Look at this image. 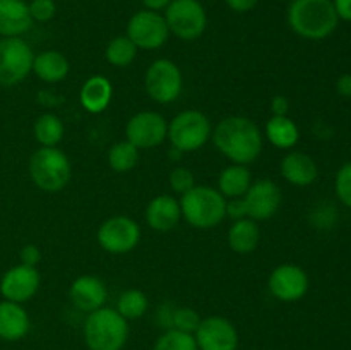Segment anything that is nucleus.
Listing matches in <instances>:
<instances>
[{
  "label": "nucleus",
  "instance_id": "3",
  "mask_svg": "<svg viewBox=\"0 0 351 350\" xmlns=\"http://www.w3.org/2000/svg\"><path fill=\"white\" fill-rule=\"evenodd\" d=\"M84 342L89 350H122L129 340V321L113 307H99L84 319Z\"/></svg>",
  "mask_w": 351,
  "mask_h": 350
},
{
  "label": "nucleus",
  "instance_id": "5",
  "mask_svg": "<svg viewBox=\"0 0 351 350\" xmlns=\"http://www.w3.org/2000/svg\"><path fill=\"white\" fill-rule=\"evenodd\" d=\"M29 175L33 184L45 192H60L72 177V165L67 154L55 148L36 150L29 160Z\"/></svg>",
  "mask_w": 351,
  "mask_h": 350
},
{
  "label": "nucleus",
  "instance_id": "41",
  "mask_svg": "<svg viewBox=\"0 0 351 350\" xmlns=\"http://www.w3.org/2000/svg\"><path fill=\"white\" fill-rule=\"evenodd\" d=\"M332 5L339 19L351 23V0H332Z\"/></svg>",
  "mask_w": 351,
  "mask_h": 350
},
{
  "label": "nucleus",
  "instance_id": "9",
  "mask_svg": "<svg viewBox=\"0 0 351 350\" xmlns=\"http://www.w3.org/2000/svg\"><path fill=\"white\" fill-rule=\"evenodd\" d=\"M144 88L156 103H171L180 96L184 88V75L180 67L170 58H158L147 67L144 75Z\"/></svg>",
  "mask_w": 351,
  "mask_h": 350
},
{
  "label": "nucleus",
  "instance_id": "19",
  "mask_svg": "<svg viewBox=\"0 0 351 350\" xmlns=\"http://www.w3.org/2000/svg\"><path fill=\"white\" fill-rule=\"evenodd\" d=\"M33 23L29 5L24 0H0V36H23Z\"/></svg>",
  "mask_w": 351,
  "mask_h": 350
},
{
  "label": "nucleus",
  "instance_id": "21",
  "mask_svg": "<svg viewBox=\"0 0 351 350\" xmlns=\"http://www.w3.org/2000/svg\"><path fill=\"white\" fill-rule=\"evenodd\" d=\"M113 98V86L105 75L95 74L84 81L79 91V103L86 112L98 115L108 108Z\"/></svg>",
  "mask_w": 351,
  "mask_h": 350
},
{
  "label": "nucleus",
  "instance_id": "31",
  "mask_svg": "<svg viewBox=\"0 0 351 350\" xmlns=\"http://www.w3.org/2000/svg\"><path fill=\"white\" fill-rule=\"evenodd\" d=\"M153 350H199L194 335L178 331V329H165L154 342Z\"/></svg>",
  "mask_w": 351,
  "mask_h": 350
},
{
  "label": "nucleus",
  "instance_id": "15",
  "mask_svg": "<svg viewBox=\"0 0 351 350\" xmlns=\"http://www.w3.org/2000/svg\"><path fill=\"white\" fill-rule=\"evenodd\" d=\"M281 199H283V194L276 182L269 180V178L252 182L249 191L243 196L247 216L257 223L266 222L276 215L281 206Z\"/></svg>",
  "mask_w": 351,
  "mask_h": 350
},
{
  "label": "nucleus",
  "instance_id": "26",
  "mask_svg": "<svg viewBox=\"0 0 351 350\" xmlns=\"http://www.w3.org/2000/svg\"><path fill=\"white\" fill-rule=\"evenodd\" d=\"M266 137L278 150H291L297 146L300 139L298 126L288 115L276 117L273 115L266 124Z\"/></svg>",
  "mask_w": 351,
  "mask_h": 350
},
{
  "label": "nucleus",
  "instance_id": "4",
  "mask_svg": "<svg viewBox=\"0 0 351 350\" xmlns=\"http://www.w3.org/2000/svg\"><path fill=\"white\" fill-rule=\"evenodd\" d=\"M182 220L199 230H209L226 218V199L211 185H194L182 194Z\"/></svg>",
  "mask_w": 351,
  "mask_h": 350
},
{
  "label": "nucleus",
  "instance_id": "7",
  "mask_svg": "<svg viewBox=\"0 0 351 350\" xmlns=\"http://www.w3.org/2000/svg\"><path fill=\"white\" fill-rule=\"evenodd\" d=\"M165 21L170 34L184 41L197 40L208 27V14L199 0H171L165 9Z\"/></svg>",
  "mask_w": 351,
  "mask_h": 350
},
{
  "label": "nucleus",
  "instance_id": "11",
  "mask_svg": "<svg viewBox=\"0 0 351 350\" xmlns=\"http://www.w3.org/2000/svg\"><path fill=\"white\" fill-rule=\"evenodd\" d=\"M127 38L137 50H158L170 38V30L165 16L153 10H139L127 23Z\"/></svg>",
  "mask_w": 351,
  "mask_h": 350
},
{
  "label": "nucleus",
  "instance_id": "17",
  "mask_svg": "<svg viewBox=\"0 0 351 350\" xmlns=\"http://www.w3.org/2000/svg\"><path fill=\"white\" fill-rule=\"evenodd\" d=\"M106 295H108V292H106L103 280L98 277H93V275L77 277L69 288V297H71L72 305L77 311L86 312V314L103 307L106 302Z\"/></svg>",
  "mask_w": 351,
  "mask_h": 350
},
{
  "label": "nucleus",
  "instance_id": "13",
  "mask_svg": "<svg viewBox=\"0 0 351 350\" xmlns=\"http://www.w3.org/2000/svg\"><path fill=\"white\" fill-rule=\"evenodd\" d=\"M267 287L280 302H297L308 292V275L298 264H280L271 271Z\"/></svg>",
  "mask_w": 351,
  "mask_h": 350
},
{
  "label": "nucleus",
  "instance_id": "39",
  "mask_svg": "<svg viewBox=\"0 0 351 350\" xmlns=\"http://www.w3.org/2000/svg\"><path fill=\"white\" fill-rule=\"evenodd\" d=\"M225 3L233 10V12L245 14L250 12L252 9H256L259 0H225Z\"/></svg>",
  "mask_w": 351,
  "mask_h": 350
},
{
  "label": "nucleus",
  "instance_id": "30",
  "mask_svg": "<svg viewBox=\"0 0 351 350\" xmlns=\"http://www.w3.org/2000/svg\"><path fill=\"white\" fill-rule=\"evenodd\" d=\"M106 60L113 67H129L137 57V47L127 36H115L106 45Z\"/></svg>",
  "mask_w": 351,
  "mask_h": 350
},
{
  "label": "nucleus",
  "instance_id": "37",
  "mask_svg": "<svg viewBox=\"0 0 351 350\" xmlns=\"http://www.w3.org/2000/svg\"><path fill=\"white\" fill-rule=\"evenodd\" d=\"M19 257H21V264L36 268V264L40 263L41 259V250L38 249V246H34V244H27V246H24L23 249H21Z\"/></svg>",
  "mask_w": 351,
  "mask_h": 350
},
{
  "label": "nucleus",
  "instance_id": "43",
  "mask_svg": "<svg viewBox=\"0 0 351 350\" xmlns=\"http://www.w3.org/2000/svg\"><path fill=\"white\" fill-rule=\"evenodd\" d=\"M146 10H153V12H161L167 9L171 3V0H141Z\"/></svg>",
  "mask_w": 351,
  "mask_h": 350
},
{
  "label": "nucleus",
  "instance_id": "8",
  "mask_svg": "<svg viewBox=\"0 0 351 350\" xmlns=\"http://www.w3.org/2000/svg\"><path fill=\"white\" fill-rule=\"evenodd\" d=\"M34 54L21 36L0 40V86H16L33 72Z\"/></svg>",
  "mask_w": 351,
  "mask_h": 350
},
{
  "label": "nucleus",
  "instance_id": "38",
  "mask_svg": "<svg viewBox=\"0 0 351 350\" xmlns=\"http://www.w3.org/2000/svg\"><path fill=\"white\" fill-rule=\"evenodd\" d=\"M173 311H175V307L173 309L168 307V304L161 305V307L158 309L156 321L161 328H165V329L173 328Z\"/></svg>",
  "mask_w": 351,
  "mask_h": 350
},
{
  "label": "nucleus",
  "instance_id": "20",
  "mask_svg": "<svg viewBox=\"0 0 351 350\" xmlns=\"http://www.w3.org/2000/svg\"><path fill=\"white\" fill-rule=\"evenodd\" d=\"M280 172L287 182L291 185H298V187H307L312 182H315L319 175V168L312 156L302 151H290L285 154L281 160Z\"/></svg>",
  "mask_w": 351,
  "mask_h": 350
},
{
  "label": "nucleus",
  "instance_id": "29",
  "mask_svg": "<svg viewBox=\"0 0 351 350\" xmlns=\"http://www.w3.org/2000/svg\"><path fill=\"white\" fill-rule=\"evenodd\" d=\"M147 307H149L147 295L137 288H129V290L120 294L115 309L122 318H125L127 321H132V319L143 318L147 312Z\"/></svg>",
  "mask_w": 351,
  "mask_h": 350
},
{
  "label": "nucleus",
  "instance_id": "24",
  "mask_svg": "<svg viewBox=\"0 0 351 350\" xmlns=\"http://www.w3.org/2000/svg\"><path fill=\"white\" fill-rule=\"evenodd\" d=\"M252 184V175L247 165L230 163L218 177V191L225 199L243 198Z\"/></svg>",
  "mask_w": 351,
  "mask_h": 350
},
{
  "label": "nucleus",
  "instance_id": "22",
  "mask_svg": "<svg viewBox=\"0 0 351 350\" xmlns=\"http://www.w3.org/2000/svg\"><path fill=\"white\" fill-rule=\"evenodd\" d=\"M31 328L26 309L17 302H0V338L5 342H17L27 335Z\"/></svg>",
  "mask_w": 351,
  "mask_h": 350
},
{
  "label": "nucleus",
  "instance_id": "40",
  "mask_svg": "<svg viewBox=\"0 0 351 350\" xmlns=\"http://www.w3.org/2000/svg\"><path fill=\"white\" fill-rule=\"evenodd\" d=\"M288 110H290V102H288V98H285L283 95L273 96V100H271V112H273V115H288Z\"/></svg>",
  "mask_w": 351,
  "mask_h": 350
},
{
  "label": "nucleus",
  "instance_id": "28",
  "mask_svg": "<svg viewBox=\"0 0 351 350\" xmlns=\"http://www.w3.org/2000/svg\"><path fill=\"white\" fill-rule=\"evenodd\" d=\"M106 161H108L110 168L119 174H125L130 172L139 161V150L134 146L129 141H119V143L112 144L106 154Z\"/></svg>",
  "mask_w": 351,
  "mask_h": 350
},
{
  "label": "nucleus",
  "instance_id": "34",
  "mask_svg": "<svg viewBox=\"0 0 351 350\" xmlns=\"http://www.w3.org/2000/svg\"><path fill=\"white\" fill-rule=\"evenodd\" d=\"M335 189L339 201L345 206H348V208H351V161L343 165L338 170V174H336Z\"/></svg>",
  "mask_w": 351,
  "mask_h": 350
},
{
  "label": "nucleus",
  "instance_id": "23",
  "mask_svg": "<svg viewBox=\"0 0 351 350\" xmlns=\"http://www.w3.org/2000/svg\"><path fill=\"white\" fill-rule=\"evenodd\" d=\"M69 69H71V65H69L67 57L60 51L45 50L34 55L33 72L43 82L57 84V82L64 81L69 74Z\"/></svg>",
  "mask_w": 351,
  "mask_h": 350
},
{
  "label": "nucleus",
  "instance_id": "32",
  "mask_svg": "<svg viewBox=\"0 0 351 350\" xmlns=\"http://www.w3.org/2000/svg\"><path fill=\"white\" fill-rule=\"evenodd\" d=\"M201 316L192 307H175L173 311V329L191 333L194 335L195 329L201 325Z\"/></svg>",
  "mask_w": 351,
  "mask_h": 350
},
{
  "label": "nucleus",
  "instance_id": "10",
  "mask_svg": "<svg viewBox=\"0 0 351 350\" xmlns=\"http://www.w3.org/2000/svg\"><path fill=\"white\" fill-rule=\"evenodd\" d=\"M99 247L110 254H127L137 247L141 240V226L127 215L106 218L96 233Z\"/></svg>",
  "mask_w": 351,
  "mask_h": 350
},
{
  "label": "nucleus",
  "instance_id": "35",
  "mask_svg": "<svg viewBox=\"0 0 351 350\" xmlns=\"http://www.w3.org/2000/svg\"><path fill=\"white\" fill-rule=\"evenodd\" d=\"M27 5H29L31 17L36 23H48L53 19L55 12H57V5L53 0H31Z\"/></svg>",
  "mask_w": 351,
  "mask_h": 350
},
{
  "label": "nucleus",
  "instance_id": "16",
  "mask_svg": "<svg viewBox=\"0 0 351 350\" xmlns=\"http://www.w3.org/2000/svg\"><path fill=\"white\" fill-rule=\"evenodd\" d=\"M40 281V271L36 268L17 264L3 273L0 280V294L5 301L23 304L36 295Z\"/></svg>",
  "mask_w": 351,
  "mask_h": 350
},
{
  "label": "nucleus",
  "instance_id": "18",
  "mask_svg": "<svg viewBox=\"0 0 351 350\" xmlns=\"http://www.w3.org/2000/svg\"><path fill=\"white\" fill-rule=\"evenodd\" d=\"M180 201L175 196L160 194L151 199L146 206V222L154 232H171L180 223Z\"/></svg>",
  "mask_w": 351,
  "mask_h": 350
},
{
  "label": "nucleus",
  "instance_id": "1",
  "mask_svg": "<svg viewBox=\"0 0 351 350\" xmlns=\"http://www.w3.org/2000/svg\"><path fill=\"white\" fill-rule=\"evenodd\" d=\"M211 139L216 150L232 163L250 165L263 151V132L252 119L243 115H230L213 129Z\"/></svg>",
  "mask_w": 351,
  "mask_h": 350
},
{
  "label": "nucleus",
  "instance_id": "33",
  "mask_svg": "<svg viewBox=\"0 0 351 350\" xmlns=\"http://www.w3.org/2000/svg\"><path fill=\"white\" fill-rule=\"evenodd\" d=\"M168 184H170L171 191L175 194H185L187 191H191L195 185V177L192 174L191 168L185 167H175L170 172V177H168Z\"/></svg>",
  "mask_w": 351,
  "mask_h": 350
},
{
  "label": "nucleus",
  "instance_id": "14",
  "mask_svg": "<svg viewBox=\"0 0 351 350\" xmlns=\"http://www.w3.org/2000/svg\"><path fill=\"white\" fill-rule=\"evenodd\" d=\"M199 350H237L239 331L230 319L223 316H208L194 333Z\"/></svg>",
  "mask_w": 351,
  "mask_h": 350
},
{
  "label": "nucleus",
  "instance_id": "42",
  "mask_svg": "<svg viewBox=\"0 0 351 350\" xmlns=\"http://www.w3.org/2000/svg\"><path fill=\"white\" fill-rule=\"evenodd\" d=\"M336 91L345 98H351V74L339 75L336 81Z\"/></svg>",
  "mask_w": 351,
  "mask_h": 350
},
{
  "label": "nucleus",
  "instance_id": "27",
  "mask_svg": "<svg viewBox=\"0 0 351 350\" xmlns=\"http://www.w3.org/2000/svg\"><path fill=\"white\" fill-rule=\"evenodd\" d=\"M34 139L43 148H55L64 139V122L55 113H43L36 119L33 127Z\"/></svg>",
  "mask_w": 351,
  "mask_h": 350
},
{
  "label": "nucleus",
  "instance_id": "6",
  "mask_svg": "<svg viewBox=\"0 0 351 350\" xmlns=\"http://www.w3.org/2000/svg\"><path fill=\"white\" fill-rule=\"evenodd\" d=\"M213 126L199 110H184L168 122L167 139L182 153H194L211 139Z\"/></svg>",
  "mask_w": 351,
  "mask_h": 350
},
{
  "label": "nucleus",
  "instance_id": "2",
  "mask_svg": "<svg viewBox=\"0 0 351 350\" xmlns=\"http://www.w3.org/2000/svg\"><path fill=\"white\" fill-rule=\"evenodd\" d=\"M287 17L295 34L312 41L331 36L339 23L332 0H291Z\"/></svg>",
  "mask_w": 351,
  "mask_h": 350
},
{
  "label": "nucleus",
  "instance_id": "25",
  "mask_svg": "<svg viewBox=\"0 0 351 350\" xmlns=\"http://www.w3.org/2000/svg\"><path fill=\"white\" fill-rule=\"evenodd\" d=\"M228 246L237 254H250L257 249L261 240V230L252 218H242L233 222L228 230Z\"/></svg>",
  "mask_w": 351,
  "mask_h": 350
},
{
  "label": "nucleus",
  "instance_id": "36",
  "mask_svg": "<svg viewBox=\"0 0 351 350\" xmlns=\"http://www.w3.org/2000/svg\"><path fill=\"white\" fill-rule=\"evenodd\" d=\"M226 218L233 220V222L242 218H249V216H247V208L245 202H243V198L226 199Z\"/></svg>",
  "mask_w": 351,
  "mask_h": 350
},
{
  "label": "nucleus",
  "instance_id": "12",
  "mask_svg": "<svg viewBox=\"0 0 351 350\" xmlns=\"http://www.w3.org/2000/svg\"><path fill=\"white\" fill-rule=\"evenodd\" d=\"M168 134V122L161 113L139 112L130 117L125 126V137L137 150H153L158 148Z\"/></svg>",
  "mask_w": 351,
  "mask_h": 350
}]
</instances>
